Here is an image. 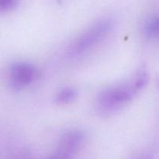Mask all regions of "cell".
I'll use <instances>...</instances> for the list:
<instances>
[{
	"mask_svg": "<svg viewBox=\"0 0 159 159\" xmlns=\"http://www.w3.org/2000/svg\"><path fill=\"white\" fill-rule=\"evenodd\" d=\"M147 82V74L144 71H141L130 82L107 89L98 98V110L102 114H110L116 111L128 102Z\"/></svg>",
	"mask_w": 159,
	"mask_h": 159,
	"instance_id": "6da1fadb",
	"label": "cell"
},
{
	"mask_svg": "<svg viewBox=\"0 0 159 159\" xmlns=\"http://www.w3.org/2000/svg\"><path fill=\"white\" fill-rule=\"evenodd\" d=\"M20 0H0V12H8L15 9Z\"/></svg>",
	"mask_w": 159,
	"mask_h": 159,
	"instance_id": "5b68a950",
	"label": "cell"
},
{
	"mask_svg": "<svg viewBox=\"0 0 159 159\" xmlns=\"http://www.w3.org/2000/svg\"><path fill=\"white\" fill-rule=\"evenodd\" d=\"M111 26V22L107 20H101L95 23L76 40L70 50L71 54L73 55H79L85 53L101 41L110 33Z\"/></svg>",
	"mask_w": 159,
	"mask_h": 159,
	"instance_id": "7a4b0ae2",
	"label": "cell"
},
{
	"mask_svg": "<svg viewBox=\"0 0 159 159\" xmlns=\"http://www.w3.org/2000/svg\"><path fill=\"white\" fill-rule=\"evenodd\" d=\"M38 71L35 66L26 62H17L9 70V83L14 90H19L32 84L37 79Z\"/></svg>",
	"mask_w": 159,
	"mask_h": 159,
	"instance_id": "3957f363",
	"label": "cell"
},
{
	"mask_svg": "<svg viewBox=\"0 0 159 159\" xmlns=\"http://www.w3.org/2000/svg\"><path fill=\"white\" fill-rule=\"evenodd\" d=\"M77 97V92L73 88H65L59 92L56 97V102L59 104H68Z\"/></svg>",
	"mask_w": 159,
	"mask_h": 159,
	"instance_id": "277c9868",
	"label": "cell"
}]
</instances>
